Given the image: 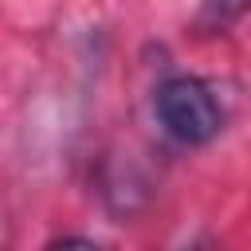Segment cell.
I'll use <instances>...</instances> for the list:
<instances>
[{
  "mask_svg": "<svg viewBox=\"0 0 251 251\" xmlns=\"http://www.w3.org/2000/svg\"><path fill=\"white\" fill-rule=\"evenodd\" d=\"M153 118H157L161 133L180 149H204L227 126V110H224L216 86L200 75L161 78L153 90Z\"/></svg>",
  "mask_w": 251,
  "mask_h": 251,
  "instance_id": "obj_1",
  "label": "cell"
},
{
  "mask_svg": "<svg viewBox=\"0 0 251 251\" xmlns=\"http://www.w3.org/2000/svg\"><path fill=\"white\" fill-rule=\"evenodd\" d=\"M247 8H251V0H200L196 31H204V35H220V31H227L231 24H239Z\"/></svg>",
  "mask_w": 251,
  "mask_h": 251,
  "instance_id": "obj_2",
  "label": "cell"
}]
</instances>
